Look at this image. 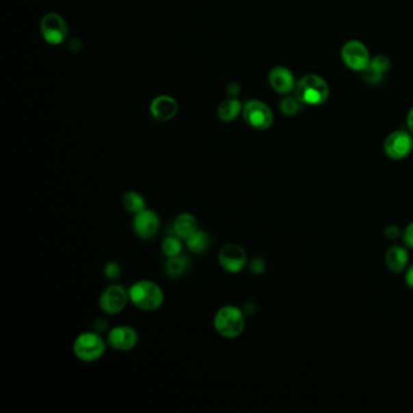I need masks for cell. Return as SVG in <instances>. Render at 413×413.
Wrapping results in <instances>:
<instances>
[{
    "instance_id": "ffe728a7",
    "label": "cell",
    "mask_w": 413,
    "mask_h": 413,
    "mask_svg": "<svg viewBox=\"0 0 413 413\" xmlns=\"http://www.w3.org/2000/svg\"><path fill=\"white\" fill-rule=\"evenodd\" d=\"M189 267H191L189 258L185 254H180V256L168 258L165 263V271L170 278H180L183 274H186Z\"/></svg>"
},
{
    "instance_id": "d6986e66",
    "label": "cell",
    "mask_w": 413,
    "mask_h": 413,
    "mask_svg": "<svg viewBox=\"0 0 413 413\" xmlns=\"http://www.w3.org/2000/svg\"><path fill=\"white\" fill-rule=\"evenodd\" d=\"M187 249L196 254H204L211 246V238L205 230L198 229L196 233L191 234L189 238L185 240Z\"/></svg>"
},
{
    "instance_id": "8992f818",
    "label": "cell",
    "mask_w": 413,
    "mask_h": 413,
    "mask_svg": "<svg viewBox=\"0 0 413 413\" xmlns=\"http://www.w3.org/2000/svg\"><path fill=\"white\" fill-rule=\"evenodd\" d=\"M40 33L50 45H59L68 37V25L57 12H49L40 21Z\"/></svg>"
},
{
    "instance_id": "44dd1931",
    "label": "cell",
    "mask_w": 413,
    "mask_h": 413,
    "mask_svg": "<svg viewBox=\"0 0 413 413\" xmlns=\"http://www.w3.org/2000/svg\"><path fill=\"white\" fill-rule=\"evenodd\" d=\"M122 207L126 210L127 212L133 213V215H137L141 211H144L147 209V204H146V199L144 196H141L139 193L135 191H129L122 196Z\"/></svg>"
},
{
    "instance_id": "6da1fadb",
    "label": "cell",
    "mask_w": 413,
    "mask_h": 413,
    "mask_svg": "<svg viewBox=\"0 0 413 413\" xmlns=\"http://www.w3.org/2000/svg\"><path fill=\"white\" fill-rule=\"evenodd\" d=\"M130 302L144 312H154L159 309L165 301L163 289L157 282L150 280L136 281L129 289Z\"/></svg>"
},
{
    "instance_id": "9a60e30c",
    "label": "cell",
    "mask_w": 413,
    "mask_h": 413,
    "mask_svg": "<svg viewBox=\"0 0 413 413\" xmlns=\"http://www.w3.org/2000/svg\"><path fill=\"white\" fill-rule=\"evenodd\" d=\"M390 67H392L390 59H388L387 56L378 55L376 57L371 59L369 66L362 72L364 79L369 84H378L384 78V75L389 72Z\"/></svg>"
},
{
    "instance_id": "83f0119b",
    "label": "cell",
    "mask_w": 413,
    "mask_h": 413,
    "mask_svg": "<svg viewBox=\"0 0 413 413\" xmlns=\"http://www.w3.org/2000/svg\"><path fill=\"white\" fill-rule=\"evenodd\" d=\"M405 280H406L408 287L413 289V265L408 267V271H406V276H405Z\"/></svg>"
},
{
    "instance_id": "484cf974",
    "label": "cell",
    "mask_w": 413,
    "mask_h": 413,
    "mask_svg": "<svg viewBox=\"0 0 413 413\" xmlns=\"http://www.w3.org/2000/svg\"><path fill=\"white\" fill-rule=\"evenodd\" d=\"M403 240L408 248L413 250V222L410 223L408 227L405 228L403 233Z\"/></svg>"
},
{
    "instance_id": "2e32d148",
    "label": "cell",
    "mask_w": 413,
    "mask_h": 413,
    "mask_svg": "<svg viewBox=\"0 0 413 413\" xmlns=\"http://www.w3.org/2000/svg\"><path fill=\"white\" fill-rule=\"evenodd\" d=\"M408 258L410 257H408V250L403 246L394 245L387 250L386 256H384V262H386L388 269L392 273L399 274V273H403V270L408 269Z\"/></svg>"
},
{
    "instance_id": "30bf717a",
    "label": "cell",
    "mask_w": 413,
    "mask_h": 413,
    "mask_svg": "<svg viewBox=\"0 0 413 413\" xmlns=\"http://www.w3.org/2000/svg\"><path fill=\"white\" fill-rule=\"evenodd\" d=\"M383 149L389 159H405L412 152L413 138L408 131L397 130L386 138Z\"/></svg>"
},
{
    "instance_id": "d4e9b609",
    "label": "cell",
    "mask_w": 413,
    "mask_h": 413,
    "mask_svg": "<svg viewBox=\"0 0 413 413\" xmlns=\"http://www.w3.org/2000/svg\"><path fill=\"white\" fill-rule=\"evenodd\" d=\"M250 270H251V273H254V276H260L265 270V261L260 257H256L250 262Z\"/></svg>"
},
{
    "instance_id": "cb8c5ba5",
    "label": "cell",
    "mask_w": 413,
    "mask_h": 413,
    "mask_svg": "<svg viewBox=\"0 0 413 413\" xmlns=\"http://www.w3.org/2000/svg\"><path fill=\"white\" fill-rule=\"evenodd\" d=\"M103 276H106L108 280H118L122 276V267L116 261H111L105 265Z\"/></svg>"
},
{
    "instance_id": "3957f363",
    "label": "cell",
    "mask_w": 413,
    "mask_h": 413,
    "mask_svg": "<svg viewBox=\"0 0 413 413\" xmlns=\"http://www.w3.org/2000/svg\"><path fill=\"white\" fill-rule=\"evenodd\" d=\"M295 94L303 105L320 106L329 98V85L326 80L319 75H306L297 83Z\"/></svg>"
},
{
    "instance_id": "7402d4cb",
    "label": "cell",
    "mask_w": 413,
    "mask_h": 413,
    "mask_svg": "<svg viewBox=\"0 0 413 413\" xmlns=\"http://www.w3.org/2000/svg\"><path fill=\"white\" fill-rule=\"evenodd\" d=\"M183 251V243L182 239L174 235H170L168 238H165L161 243V252L169 258V257H175L180 256Z\"/></svg>"
},
{
    "instance_id": "9c48e42d",
    "label": "cell",
    "mask_w": 413,
    "mask_h": 413,
    "mask_svg": "<svg viewBox=\"0 0 413 413\" xmlns=\"http://www.w3.org/2000/svg\"><path fill=\"white\" fill-rule=\"evenodd\" d=\"M341 56L345 66L355 72H364L371 61V56L366 45L359 40L345 42L341 51Z\"/></svg>"
},
{
    "instance_id": "5bb4252c",
    "label": "cell",
    "mask_w": 413,
    "mask_h": 413,
    "mask_svg": "<svg viewBox=\"0 0 413 413\" xmlns=\"http://www.w3.org/2000/svg\"><path fill=\"white\" fill-rule=\"evenodd\" d=\"M268 81H269L270 88L281 95L290 94L296 88V81H295V77L292 75L291 70L287 67H281V66L274 67L270 70Z\"/></svg>"
},
{
    "instance_id": "f1b7e54d",
    "label": "cell",
    "mask_w": 413,
    "mask_h": 413,
    "mask_svg": "<svg viewBox=\"0 0 413 413\" xmlns=\"http://www.w3.org/2000/svg\"><path fill=\"white\" fill-rule=\"evenodd\" d=\"M406 122H408V130H410V133L413 135V107L411 108V111H408Z\"/></svg>"
},
{
    "instance_id": "5b68a950",
    "label": "cell",
    "mask_w": 413,
    "mask_h": 413,
    "mask_svg": "<svg viewBox=\"0 0 413 413\" xmlns=\"http://www.w3.org/2000/svg\"><path fill=\"white\" fill-rule=\"evenodd\" d=\"M243 117L250 127L258 131L268 130L274 122V114L265 102L252 100L243 108Z\"/></svg>"
},
{
    "instance_id": "52a82bcc",
    "label": "cell",
    "mask_w": 413,
    "mask_h": 413,
    "mask_svg": "<svg viewBox=\"0 0 413 413\" xmlns=\"http://www.w3.org/2000/svg\"><path fill=\"white\" fill-rule=\"evenodd\" d=\"M129 301V290L119 284H113L102 291L98 304L105 314L116 315L126 308Z\"/></svg>"
},
{
    "instance_id": "7c38bea8",
    "label": "cell",
    "mask_w": 413,
    "mask_h": 413,
    "mask_svg": "<svg viewBox=\"0 0 413 413\" xmlns=\"http://www.w3.org/2000/svg\"><path fill=\"white\" fill-rule=\"evenodd\" d=\"M160 218L157 212L146 209L144 211L135 215L133 221V229L138 238L149 240L159 232Z\"/></svg>"
},
{
    "instance_id": "277c9868",
    "label": "cell",
    "mask_w": 413,
    "mask_h": 413,
    "mask_svg": "<svg viewBox=\"0 0 413 413\" xmlns=\"http://www.w3.org/2000/svg\"><path fill=\"white\" fill-rule=\"evenodd\" d=\"M107 343L101 336L96 332H83L73 342V354L83 362H95L105 355Z\"/></svg>"
},
{
    "instance_id": "603a6c76",
    "label": "cell",
    "mask_w": 413,
    "mask_h": 413,
    "mask_svg": "<svg viewBox=\"0 0 413 413\" xmlns=\"http://www.w3.org/2000/svg\"><path fill=\"white\" fill-rule=\"evenodd\" d=\"M303 103L299 101L297 97H291L287 96L285 98H282L280 102V111L284 116L287 117H293L302 111Z\"/></svg>"
},
{
    "instance_id": "8fae6325",
    "label": "cell",
    "mask_w": 413,
    "mask_h": 413,
    "mask_svg": "<svg viewBox=\"0 0 413 413\" xmlns=\"http://www.w3.org/2000/svg\"><path fill=\"white\" fill-rule=\"evenodd\" d=\"M138 332L129 325H119L109 330L107 336L108 345L118 351H129L137 347Z\"/></svg>"
},
{
    "instance_id": "ac0fdd59",
    "label": "cell",
    "mask_w": 413,
    "mask_h": 413,
    "mask_svg": "<svg viewBox=\"0 0 413 413\" xmlns=\"http://www.w3.org/2000/svg\"><path fill=\"white\" fill-rule=\"evenodd\" d=\"M241 102L235 97H230L223 101L217 108V116L219 120L223 122H232L243 113Z\"/></svg>"
},
{
    "instance_id": "7a4b0ae2",
    "label": "cell",
    "mask_w": 413,
    "mask_h": 413,
    "mask_svg": "<svg viewBox=\"0 0 413 413\" xmlns=\"http://www.w3.org/2000/svg\"><path fill=\"white\" fill-rule=\"evenodd\" d=\"M213 328L223 338H238L245 330L244 312L237 306H223L213 317Z\"/></svg>"
},
{
    "instance_id": "4fadbf2b",
    "label": "cell",
    "mask_w": 413,
    "mask_h": 413,
    "mask_svg": "<svg viewBox=\"0 0 413 413\" xmlns=\"http://www.w3.org/2000/svg\"><path fill=\"white\" fill-rule=\"evenodd\" d=\"M149 111L152 117L158 122H169L177 116L178 103L174 97L168 95L157 96L154 98Z\"/></svg>"
},
{
    "instance_id": "ba28073f",
    "label": "cell",
    "mask_w": 413,
    "mask_h": 413,
    "mask_svg": "<svg viewBox=\"0 0 413 413\" xmlns=\"http://www.w3.org/2000/svg\"><path fill=\"white\" fill-rule=\"evenodd\" d=\"M218 263L227 273L238 274L248 265V254L240 245L226 244L218 252Z\"/></svg>"
},
{
    "instance_id": "4316f807",
    "label": "cell",
    "mask_w": 413,
    "mask_h": 413,
    "mask_svg": "<svg viewBox=\"0 0 413 413\" xmlns=\"http://www.w3.org/2000/svg\"><path fill=\"white\" fill-rule=\"evenodd\" d=\"M384 235H386L389 240H395V239L399 238V237L401 235V230H400V228L395 226V224H390V226H388V227L386 228Z\"/></svg>"
},
{
    "instance_id": "e0dca14e",
    "label": "cell",
    "mask_w": 413,
    "mask_h": 413,
    "mask_svg": "<svg viewBox=\"0 0 413 413\" xmlns=\"http://www.w3.org/2000/svg\"><path fill=\"white\" fill-rule=\"evenodd\" d=\"M198 229H199V224H198L196 217L189 212L181 213L176 217L175 222H174V234L182 240L189 238L191 234L196 233Z\"/></svg>"
}]
</instances>
